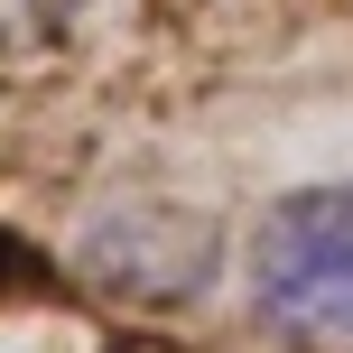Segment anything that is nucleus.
Masks as SVG:
<instances>
[{"instance_id":"1","label":"nucleus","mask_w":353,"mask_h":353,"mask_svg":"<svg viewBox=\"0 0 353 353\" xmlns=\"http://www.w3.org/2000/svg\"><path fill=\"white\" fill-rule=\"evenodd\" d=\"M251 316L298 344L353 335V176L298 186L251 232Z\"/></svg>"}]
</instances>
